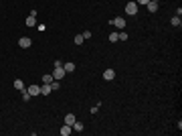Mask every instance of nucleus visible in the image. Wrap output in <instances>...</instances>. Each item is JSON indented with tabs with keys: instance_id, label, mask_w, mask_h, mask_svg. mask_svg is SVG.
<instances>
[{
	"instance_id": "obj_4",
	"label": "nucleus",
	"mask_w": 182,
	"mask_h": 136,
	"mask_svg": "<svg viewBox=\"0 0 182 136\" xmlns=\"http://www.w3.org/2000/svg\"><path fill=\"white\" fill-rule=\"evenodd\" d=\"M111 25H113L115 28H123L126 27V18H123V16H115L113 21H111Z\"/></svg>"
},
{
	"instance_id": "obj_8",
	"label": "nucleus",
	"mask_w": 182,
	"mask_h": 136,
	"mask_svg": "<svg viewBox=\"0 0 182 136\" xmlns=\"http://www.w3.org/2000/svg\"><path fill=\"white\" fill-rule=\"evenodd\" d=\"M51 91H53V89H51V83H43V85H40V95H49Z\"/></svg>"
},
{
	"instance_id": "obj_24",
	"label": "nucleus",
	"mask_w": 182,
	"mask_h": 136,
	"mask_svg": "<svg viewBox=\"0 0 182 136\" xmlns=\"http://www.w3.org/2000/svg\"><path fill=\"white\" fill-rule=\"evenodd\" d=\"M154 2H160V0H154Z\"/></svg>"
},
{
	"instance_id": "obj_23",
	"label": "nucleus",
	"mask_w": 182,
	"mask_h": 136,
	"mask_svg": "<svg viewBox=\"0 0 182 136\" xmlns=\"http://www.w3.org/2000/svg\"><path fill=\"white\" fill-rule=\"evenodd\" d=\"M148 2H150V0H136V4H138V6H140V4H142V6H146Z\"/></svg>"
},
{
	"instance_id": "obj_20",
	"label": "nucleus",
	"mask_w": 182,
	"mask_h": 136,
	"mask_svg": "<svg viewBox=\"0 0 182 136\" xmlns=\"http://www.w3.org/2000/svg\"><path fill=\"white\" fill-rule=\"evenodd\" d=\"M117 41H128V33H117Z\"/></svg>"
},
{
	"instance_id": "obj_16",
	"label": "nucleus",
	"mask_w": 182,
	"mask_h": 136,
	"mask_svg": "<svg viewBox=\"0 0 182 136\" xmlns=\"http://www.w3.org/2000/svg\"><path fill=\"white\" fill-rule=\"evenodd\" d=\"M170 22H172V27H180V25H182L180 16H172V21H170Z\"/></svg>"
},
{
	"instance_id": "obj_11",
	"label": "nucleus",
	"mask_w": 182,
	"mask_h": 136,
	"mask_svg": "<svg viewBox=\"0 0 182 136\" xmlns=\"http://www.w3.org/2000/svg\"><path fill=\"white\" fill-rule=\"evenodd\" d=\"M63 69H65V73H73V71H75V63L67 61L65 65H63Z\"/></svg>"
},
{
	"instance_id": "obj_14",
	"label": "nucleus",
	"mask_w": 182,
	"mask_h": 136,
	"mask_svg": "<svg viewBox=\"0 0 182 136\" xmlns=\"http://www.w3.org/2000/svg\"><path fill=\"white\" fill-rule=\"evenodd\" d=\"M71 128H73L75 132H81V130H83V124H81V122H77V120H75V122H73V126H71Z\"/></svg>"
},
{
	"instance_id": "obj_2",
	"label": "nucleus",
	"mask_w": 182,
	"mask_h": 136,
	"mask_svg": "<svg viewBox=\"0 0 182 136\" xmlns=\"http://www.w3.org/2000/svg\"><path fill=\"white\" fill-rule=\"evenodd\" d=\"M53 79H57V81L65 79V69H63V65H61V67H55V71H53Z\"/></svg>"
},
{
	"instance_id": "obj_6",
	"label": "nucleus",
	"mask_w": 182,
	"mask_h": 136,
	"mask_svg": "<svg viewBox=\"0 0 182 136\" xmlns=\"http://www.w3.org/2000/svg\"><path fill=\"white\" fill-rule=\"evenodd\" d=\"M113 77H115L113 69H105V71H103V79H105V81H113Z\"/></svg>"
},
{
	"instance_id": "obj_7",
	"label": "nucleus",
	"mask_w": 182,
	"mask_h": 136,
	"mask_svg": "<svg viewBox=\"0 0 182 136\" xmlns=\"http://www.w3.org/2000/svg\"><path fill=\"white\" fill-rule=\"evenodd\" d=\"M34 25H37V10H33L30 16L27 18V27H34Z\"/></svg>"
},
{
	"instance_id": "obj_10",
	"label": "nucleus",
	"mask_w": 182,
	"mask_h": 136,
	"mask_svg": "<svg viewBox=\"0 0 182 136\" xmlns=\"http://www.w3.org/2000/svg\"><path fill=\"white\" fill-rule=\"evenodd\" d=\"M146 8H148V12H156V10H158V2H154V0H150L148 4H146Z\"/></svg>"
},
{
	"instance_id": "obj_19",
	"label": "nucleus",
	"mask_w": 182,
	"mask_h": 136,
	"mask_svg": "<svg viewBox=\"0 0 182 136\" xmlns=\"http://www.w3.org/2000/svg\"><path fill=\"white\" fill-rule=\"evenodd\" d=\"M20 94H22V100H24V102H28V100H30V94H28V91H27V88L22 89Z\"/></svg>"
},
{
	"instance_id": "obj_9",
	"label": "nucleus",
	"mask_w": 182,
	"mask_h": 136,
	"mask_svg": "<svg viewBox=\"0 0 182 136\" xmlns=\"http://www.w3.org/2000/svg\"><path fill=\"white\" fill-rule=\"evenodd\" d=\"M59 132H61V136H69V134H71V132H73V128H71L69 124H63V128H61Z\"/></svg>"
},
{
	"instance_id": "obj_21",
	"label": "nucleus",
	"mask_w": 182,
	"mask_h": 136,
	"mask_svg": "<svg viewBox=\"0 0 182 136\" xmlns=\"http://www.w3.org/2000/svg\"><path fill=\"white\" fill-rule=\"evenodd\" d=\"M91 35H93V33H91V31H85V33H83V39L87 41V39H91Z\"/></svg>"
},
{
	"instance_id": "obj_5",
	"label": "nucleus",
	"mask_w": 182,
	"mask_h": 136,
	"mask_svg": "<svg viewBox=\"0 0 182 136\" xmlns=\"http://www.w3.org/2000/svg\"><path fill=\"white\" fill-rule=\"evenodd\" d=\"M30 45H33V41H30L28 37H20V41H18V47L20 49H28Z\"/></svg>"
},
{
	"instance_id": "obj_3",
	"label": "nucleus",
	"mask_w": 182,
	"mask_h": 136,
	"mask_svg": "<svg viewBox=\"0 0 182 136\" xmlns=\"http://www.w3.org/2000/svg\"><path fill=\"white\" fill-rule=\"evenodd\" d=\"M27 91L30 94V98H34V95H40V85H37V83H30L27 88Z\"/></svg>"
},
{
	"instance_id": "obj_13",
	"label": "nucleus",
	"mask_w": 182,
	"mask_h": 136,
	"mask_svg": "<svg viewBox=\"0 0 182 136\" xmlns=\"http://www.w3.org/2000/svg\"><path fill=\"white\" fill-rule=\"evenodd\" d=\"M14 89H18V91H22V89H24V83H22V79H14Z\"/></svg>"
},
{
	"instance_id": "obj_12",
	"label": "nucleus",
	"mask_w": 182,
	"mask_h": 136,
	"mask_svg": "<svg viewBox=\"0 0 182 136\" xmlns=\"http://www.w3.org/2000/svg\"><path fill=\"white\" fill-rule=\"evenodd\" d=\"M77 120L75 118V114H65V124H69V126H73V122Z\"/></svg>"
},
{
	"instance_id": "obj_15",
	"label": "nucleus",
	"mask_w": 182,
	"mask_h": 136,
	"mask_svg": "<svg viewBox=\"0 0 182 136\" xmlns=\"http://www.w3.org/2000/svg\"><path fill=\"white\" fill-rule=\"evenodd\" d=\"M40 81H43V83H51V81H53V75L45 73V75H43V77H40Z\"/></svg>"
},
{
	"instance_id": "obj_17",
	"label": "nucleus",
	"mask_w": 182,
	"mask_h": 136,
	"mask_svg": "<svg viewBox=\"0 0 182 136\" xmlns=\"http://www.w3.org/2000/svg\"><path fill=\"white\" fill-rule=\"evenodd\" d=\"M59 88H61V83L57 81V79H53V81H51V89H53V91H57Z\"/></svg>"
},
{
	"instance_id": "obj_22",
	"label": "nucleus",
	"mask_w": 182,
	"mask_h": 136,
	"mask_svg": "<svg viewBox=\"0 0 182 136\" xmlns=\"http://www.w3.org/2000/svg\"><path fill=\"white\" fill-rule=\"evenodd\" d=\"M109 41H111V43L117 41V33H111V35H109Z\"/></svg>"
},
{
	"instance_id": "obj_1",
	"label": "nucleus",
	"mask_w": 182,
	"mask_h": 136,
	"mask_svg": "<svg viewBox=\"0 0 182 136\" xmlns=\"http://www.w3.org/2000/svg\"><path fill=\"white\" fill-rule=\"evenodd\" d=\"M126 12H128L129 16H136V14H138V4H136V0H132V2L126 4Z\"/></svg>"
},
{
	"instance_id": "obj_18",
	"label": "nucleus",
	"mask_w": 182,
	"mask_h": 136,
	"mask_svg": "<svg viewBox=\"0 0 182 136\" xmlns=\"http://www.w3.org/2000/svg\"><path fill=\"white\" fill-rule=\"evenodd\" d=\"M83 41H85L83 35H75V45H83Z\"/></svg>"
}]
</instances>
